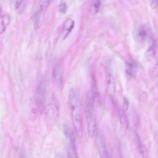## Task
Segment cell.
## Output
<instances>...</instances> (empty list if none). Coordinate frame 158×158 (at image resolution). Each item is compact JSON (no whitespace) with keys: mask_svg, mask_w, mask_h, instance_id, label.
I'll list each match as a JSON object with an SVG mask.
<instances>
[{"mask_svg":"<svg viewBox=\"0 0 158 158\" xmlns=\"http://www.w3.org/2000/svg\"><path fill=\"white\" fill-rule=\"evenodd\" d=\"M69 105L77 135L79 139H81L83 135L82 104L78 92L74 89L70 91Z\"/></svg>","mask_w":158,"mask_h":158,"instance_id":"6da1fadb","label":"cell"},{"mask_svg":"<svg viewBox=\"0 0 158 158\" xmlns=\"http://www.w3.org/2000/svg\"><path fill=\"white\" fill-rule=\"evenodd\" d=\"M47 91L46 81L45 77L41 75L39 77L37 87L36 104L40 113L45 109L44 102Z\"/></svg>","mask_w":158,"mask_h":158,"instance_id":"7a4b0ae2","label":"cell"},{"mask_svg":"<svg viewBox=\"0 0 158 158\" xmlns=\"http://www.w3.org/2000/svg\"><path fill=\"white\" fill-rule=\"evenodd\" d=\"M46 118L49 122H54L58 118L59 109L56 101L51 102L48 104L45 109Z\"/></svg>","mask_w":158,"mask_h":158,"instance_id":"3957f363","label":"cell"},{"mask_svg":"<svg viewBox=\"0 0 158 158\" xmlns=\"http://www.w3.org/2000/svg\"><path fill=\"white\" fill-rule=\"evenodd\" d=\"M93 109L86 108V117L88 134L91 138H93L96 128V119L92 112Z\"/></svg>","mask_w":158,"mask_h":158,"instance_id":"277c9868","label":"cell"},{"mask_svg":"<svg viewBox=\"0 0 158 158\" xmlns=\"http://www.w3.org/2000/svg\"><path fill=\"white\" fill-rule=\"evenodd\" d=\"M52 77L56 85L60 88L62 87L64 77L62 67L60 65H56L53 70Z\"/></svg>","mask_w":158,"mask_h":158,"instance_id":"5b68a950","label":"cell"},{"mask_svg":"<svg viewBox=\"0 0 158 158\" xmlns=\"http://www.w3.org/2000/svg\"><path fill=\"white\" fill-rule=\"evenodd\" d=\"M63 129L67 143H76L75 136L72 128L68 124H65Z\"/></svg>","mask_w":158,"mask_h":158,"instance_id":"8992f818","label":"cell"},{"mask_svg":"<svg viewBox=\"0 0 158 158\" xmlns=\"http://www.w3.org/2000/svg\"><path fill=\"white\" fill-rule=\"evenodd\" d=\"M74 22L71 19H68L64 23L61 33V37L63 40L67 37L69 33L73 28Z\"/></svg>","mask_w":158,"mask_h":158,"instance_id":"52a82bcc","label":"cell"},{"mask_svg":"<svg viewBox=\"0 0 158 158\" xmlns=\"http://www.w3.org/2000/svg\"><path fill=\"white\" fill-rule=\"evenodd\" d=\"M106 80L108 91L110 94H113L115 91V80L113 75L109 71L107 74Z\"/></svg>","mask_w":158,"mask_h":158,"instance_id":"ba28073f","label":"cell"},{"mask_svg":"<svg viewBox=\"0 0 158 158\" xmlns=\"http://www.w3.org/2000/svg\"><path fill=\"white\" fill-rule=\"evenodd\" d=\"M137 69V64L135 62H130L126 63V71L129 75L134 77L136 75Z\"/></svg>","mask_w":158,"mask_h":158,"instance_id":"9c48e42d","label":"cell"},{"mask_svg":"<svg viewBox=\"0 0 158 158\" xmlns=\"http://www.w3.org/2000/svg\"><path fill=\"white\" fill-rule=\"evenodd\" d=\"M92 99L94 103L98 101L99 94L98 91L96 82L94 77L93 76L92 78Z\"/></svg>","mask_w":158,"mask_h":158,"instance_id":"30bf717a","label":"cell"},{"mask_svg":"<svg viewBox=\"0 0 158 158\" xmlns=\"http://www.w3.org/2000/svg\"><path fill=\"white\" fill-rule=\"evenodd\" d=\"M68 158H78L76 144L67 143Z\"/></svg>","mask_w":158,"mask_h":158,"instance_id":"8fae6325","label":"cell"},{"mask_svg":"<svg viewBox=\"0 0 158 158\" xmlns=\"http://www.w3.org/2000/svg\"><path fill=\"white\" fill-rule=\"evenodd\" d=\"M41 13L40 11H37L33 15L32 19L34 27L35 29H38L40 25Z\"/></svg>","mask_w":158,"mask_h":158,"instance_id":"7c38bea8","label":"cell"},{"mask_svg":"<svg viewBox=\"0 0 158 158\" xmlns=\"http://www.w3.org/2000/svg\"><path fill=\"white\" fill-rule=\"evenodd\" d=\"M123 110L120 111L119 120L121 124L124 128H128V123L127 119L126 114Z\"/></svg>","mask_w":158,"mask_h":158,"instance_id":"4fadbf2b","label":"cell"},{"mask_svg":"<svg viewBox=\"0 0 158 158\" xmlns=\"http://www.w3.org/2000/svg\"><path fill=\"white\" fill-rule=\"evenodd\" d=\"M0 33H2L5 29L6 26L10 22V17L8 15H4L1 18Z\"/></svg>","mask_w":158,"mask_h":158,"instance_id":"5bb4252c","label":"cell"},{"mask_svg":"<svg viewBox=\"0 0 158 158\" xmlns=\"http://www.w3.org/2000/svg\"><path fill=\"white\" fill-rule=\"evenodd\" d=\"M139 152L142 158H147L148 155V150L145 146L140 142H139Z\"/></svg>","mask_w":158,"mask_h":158,"instance_id":"9a60e30c","label":"cell"},{"mask_svg":"<svg viewBox=\"0 0 158 158\" xmlns=\"http://www.w3.org/2000/svg\"><path fill=\"white\" fill-rule=\"evenodd\" d=\"M147 32L146 29L142 28L138 30L137 33V37L138 40L142 41L146 37Z\"/></svg>","mask_w":158,"mask_h":158,"instance_id":"2e32d148","label":"cell"},{"mask_svg":"<svg viewBox=\"0 0 158 158\" xmlns=\"http://www.w3.org/2000/svg\"><path fill=\"white\" fill-rule=\"evenodd\" d=\"M68 9L67 5L65 2H63L60 3L59 6V10L60 12L63 14L66 13Z\"/></svg>","mask_w":158,"mask_h":158,"instance_id":"e0dca14e","label":"cell"},{"mask_svg":"<svg viewBox=\"0 0 158 158\" xmlns=\"http://www.w3.org/2000/svg\"><path fill=\"white\" fill-rule=\"evenodd\" d=\"M100 6V2L99 1H95L93 3L91 8L94 10L95 13L98 12Z\"/></svg>","mask_w":158,"mask_h":158,"instance_id":"ac0fdd59","label":"cell"},{"mask_svg":"<svg viewBox=\"0 0 158 158\" xmlns=\"http://www.w3.org/2000/svg\"><path fill=\"white\" fill-rule=\"evenodd\" d=\"M19 158H28L25 149L23 147H21L19 149Z\"/></svg>","mask_w":158,"mask_h":158,"instance_id":"d6986e66","label":"cell"},{"mask_svg":"<svg viewBox=\"0 0 158 158\" xmlns=\"http://www.w3.org/2000/svg\"><path fill=\"white\" fill-rule=\"evenodd\" d=\"M129 101L126 98H124L123 100V109L125 112H127L128 109Z\"/></svg>","mask_w":158,"mask_h":158,"instance_id":"ffe728a7","label":"cell"},{"mask_svg":"<svg viewBox=\"0 0 158 158\" xmlns=\"http://www.w3.org/2000/svg\"><path fill=\"white\" fill-rule=\"evenodd\" d=\"M48 1H40V6L42 9L45 8L47 5Z\"/></svg>","mask_w":158,"mask_h":158,"instance_id":"44dd1931","label":"cell"},{"mask_svg":"<svg viewBox=\"0 0 158 158\" xmlns=\"http://www.w3.org/2000/svg\"><path fill=\"white\" fill-rule=\"evenodd\" d=\"M147 97V92H144L142 93L140 96V100L142 101H144L146 99Z\"/></svg>","mask_w":158,"mask_h":158,"instance_id":"7402d4cb","label":"cell"},{"mask_svg":"<svg viewBox=\"0 0 158 158\" xmlns=\"http://www.w3.org/2000/svg\"><path fill=\"white\" fill-rule=\"evenodd\" d=\"M22 0H16L15 1V8L16 9H17L19 8L22 3Z\"/></svg>","mask_w":158,"mask_h":158,"instance_id":"603a6c76","label":"cell"},{"mask_svg":"<svg viewBox=\"0 0 158 158\" xmlns=\"http://www.w3.org/2000/svg\"><path fill=\"white\" fill-rule=\"evenodd\" d=\"M56 158H64L62 155L60 154H58L56 157Z\"/></svg>","mask_w":158,"mask_h":158,"instance_id":"cb8c5ba5","label":"cell"},{"mask_svg":"<svg viewBox=\"0 0 158 158\" xmlns=\"http://www.w3.org/2000/svg\"><path fill=\"white\" fill-rule=\"evenodd\" d=\"M1 13H2V9H1V8L0 7V15L1 14Z\"/></svg>","mask_w":158,"mask_h":158,"instance_id":"d4e9b609","label":"cell"}]
</instances>
